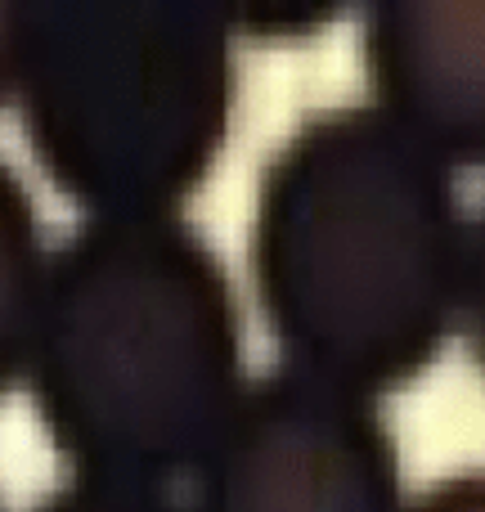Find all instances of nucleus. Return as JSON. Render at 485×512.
I'll use <instances>...</instances> for the list:
<instances>
[{
	"label": "nucleus",
	"instance_id": "423d86ee",
	"mask_svg": "<svg viewBox=\"0 0 485 512\" xmlns=\"http://www.w3.org/2000/svg\"><path fill=\"white\" fill-rule=\"evenodd\" d=\"M45 274L50 256L41 239V216L18 171L0 158V400L27 369Z\"/></svg>",
	"mask_w": 485,
	"mask_h": 512
},
{
	"label": "nucleus",
	"instance_id": "1a4fd4ad",
	"mask_svg": "<svg viewBox=\"0 0 485 512\" xmlns=\"http://www.w3.org/2000/svg\"><path fill=\"white\" fill-rule=\"evenodd\" d=\"M405 512H485V486H481L477 472L436 481L427 495H418L414 504H405Z\"/></svg>",
	"mask_w": 485,
	"mask_h": 512
},
{
	"label": "nucleus",
	"instance_id": "39448f33",
	"mask_svg": "<svg viewBox=\"0 0 485 512\" xmlns=\"http://www.w3.org/2000/svg\"><path fill=\"white\" fill-rule=\"evenodd\" d=\"M364 72L373 113L445 167L485 153V5L378 0L364 14Z\"/></svg>",
	"mask_w": 485,
	"mask_h": 512
},
{
	"label": "nucleus",
	"instance_id": "7ed1b4c3",
	"mask_svg": "<svg viewBox=\"0 0 485 512\" xmlns=\"http://www.w3.org/2000/svg\"><path fill=\"white\" fill-rule=\"evenodd\" d=\"M14 95L41 171L90 221L176 216L230 135L234 32L225 5H18Z\"/></svg>",
	"mask_w": 485,
	"mask_h": 512
},
{
	"label": "nucleus",
	"instance_id": "f257e3e1",
	"mask_svg": "<svg viewBox=\"0 0 485 512\" xmlns=\"http://www.w3.org/2000/svg\"><path fill=\"white\" fill-rule=\"evenodd\" d=\"M252 283L288 369L364 400L409 387L477 288L454 171L369 104L306 117L256 185Z\"/></svg>",
	"mask_w": 485,
	"mask_h": 512
},
{
	"label": "nucleus",
	"instance_id": "0eeeda50",
	"mask_svg": "<svg viewBox=\"0 0 485 512\" xmlns=\"http://www.w3.org/2000/svg\"><path fill=\"white\" fill-rule=\"evenodd\" d=\"M36 512H189L185 504L153 486H117V481H86L77 477L72 486H59L41 499Z\"/></svg>",
	"mask_w": 485,
	"mask_h": 512
},
{
	"label": "nucleus",
	"instance_id": "f03ea898",
	"mask_svg": "<svg viewBox=\"0 0 485 512\" xmlns=\"http://www.w3.org/2000/svg\"><path fill=\"white\" fill-rule=\"evenodd\" d=\"M23 378L77 477H194L247 387L221 256L180 216L86 221L50 256Z\"/></svg>",
	"mask_w": 485,
	"mask_h": 512
},
{
	"label": "nucleus",
	"instance_id": "6e6552de",
	"mask_svg": "<svg viewBox=\"0 0 485 512\" xmlns=\"http://www.w3.org/2000/svg\"><path fill=\"white\" fill-rule=\"evenodd\" d=\"M230 32L234 27H252L265 36H288V32H319V27L333 18L328 5H292V0H274V5H247L230 9Z\"/></svg>",
	"mask_w": 485,
	"mask_h": 512
},
{
	"label": "nucleus",
	"instance_id": "9d476101",
	"mask_svg": "<svg viewBox=\"0 0 485 512\" xmlns=\"http://www.w3.org/2000/svg\"><path fill=\"white\" fill-rule=\"evenodd\" d=\"M14 54H18V5L0 0V104L14 95Z\"/></svg>",
	"mask_w": 485,
	"mask_h": 512
},
{
	"label": "nucleus",
	"instance_id": "20e7f679",
	"mask_svg": "<svg viewBox=\"0 0 485 512\" xmlns=\"http://www.w3.org/2000/svg\"><path fill=\"white\" fill-rule=\"evenodd\" d=\"M189 512H405L396 436L373 400L283 364L243 387Z\"/></svg>",
	"mask_w": 485,
	"mask_h": 512
}]
</instances>
